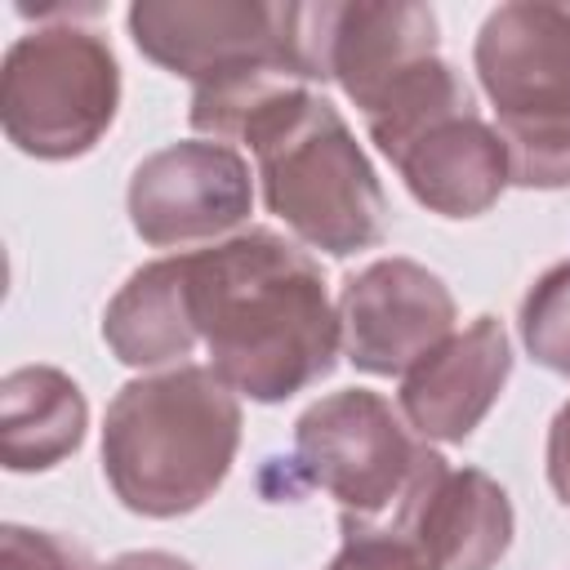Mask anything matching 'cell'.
I'll return each mask as SVG.
<instances>
[{
	"label": "cell",
	"instance_id": "ffe728a7",
	"mask_svg": "<svg viewBox=\"0 0 570 570\" xmlns=\"http://www.w3.org/2000/svg\"><path fill=\"white\" fill-rule=\"evenodd\" d=\"M548 485L570 508V401L557 410L548 428Z\"/></svg>",
	"mask_w": 570,
	"mask_h": 570
},
{
	"label": "cell",
	"instance_id": "277c9868",
	"mask_svg": "<svg viewBox=\"0 0 570 570\" xmlns=\"http://www.w3.org/2000/svg\"><path fill=\"white\" fill-rule=\"evenodd\" d=\"M120 107L111 45L76 22H45L18 36L0 67L4 138L36 160H76L98 147Z\"/></svg>",
	"mask_w": 570,
	"mask_h": 570
},
{
	"label": "cell",
	"instance_id": "e0dca14e",
	"mask_svg": "<svg viewBox=\"0 0 570 570\" xmlns=\"http://www.w3.org/2000/svg\"><path fill=\"white\" fill-rule=\"evenodd\" d=\"M521 343L543 370L570 379V263L548 267L521 298Z\"/></svg>",
	"mask_w": 570,
	"mask_h": 570
},
{
	"label": "cell",
	"instance_id": "52a82bcc",
	"mask_svg": "<svg viewBox=\"0 0 570 570\" xmlns=\"http://www.w3.org/2000/svg\"><path fill=\"white\" fill-rule=\"evenodd\" d=\"M134 45L196 89L254 71H294L285 4L263 0H138L129 9Z\"/></svg>",
	"mask_w": 570,
	"mask_h": 570
},
{
	"label": "cell",
	"instance_id": "4fadbf2b",
	"mask_svg": "<svg viewBox=\"0 0 570 570\" xmlns=\"http://www.w3.org/2000/svg\"><path fill=\"white\" fill-rule=\"evenodd\" d=\"M387 160L405 178L410 196L441 218H476L512 183L508 147L476 107L428 120Z\"/></svg>",
	"mask_w": 570,
	"mask_h": 570
},
{
	"label": "cell",
	"instance_id": "6da1fadb",
	"mask_svg": "<svg viewBox=\"0 0 570 570\" xmlns=\"http://www.w3.org/2000/svg\"><path fill=\"white\" fill-rule=\"evenodd\" d=\"M191 316L209 370L258 405L289 401L338 365V307L312 254L272 227H245L187 254Z\"/></svg>",
	"mask_w": 570,
	"mask_h": 570
},
{
	"label": "cell",
	"instance_id": "8992f818",
	"mask_svg": "<svg viewBox=\"0 0 570 570\" xmlns=\"http://www.w3.org/2000/svg\"><path fill=\"white\" fill-rule=\"evenodd\" d=\"M298 80H334L361 116L419 62L441 58L436 13L410 0H321L285 4Z\"/></svg>",
	"mask_w": 570,
	"mask_h": 570
},
{
	"label": "cell",
	"instance_id": "8fae6325",
	"mask_svg": "<svg viewBox=\"0 0 570 570\" xmlns=\"http://www.w3.org/2000/svg\"><path fill=\"white\" fill-rule=\"evenodd\" d=\"M494 120L570 111V0L499 4L472 49Z\"/></svg>",
	"mask_w": 570,
	"mask_h": 570
},
{
	"label": "cell",
	"instance_id": "7a4b0ae2",
	"mask_svg": "<svg viewBox=\"0 0 570 570\" xmlns=\"http://www.w3.org/2000/svg\"><path fill=\"white\" fill-rule=\"evenodd\" d=\"M240 450V401L209 365L125 383L102 419V476L138 517H187L227 481Z\"/></svg>",
	"mask_w": 570,
	"mask_h": 570
},
{
	"label": "cell",
	"instance_id": "44dd1931",
	"mask_svg": "<svg viewBox=\"0 0 570 570\" xmlns=\"http://www.w3.org/2000/svg\"><path fill=\"white\" fill-rule=\"evenodd\" d=\"M98 570H196V566L174 557V552H125V557H116Z\"/></svg>",
	"mask_w": 570,
	"mask_h": 570
},
{
	"label": "cell",
	"instance_id": "9c48e42d",
	"mask_svg": "<svg viewBox=\"0 0 570 570\" xmlns=\"http://www.w3.org/2000/svg\"><path fill=\"white\" fill-rule=\"evenodd\" d=\"M450 285L414 258H379L347 276L338 294L343 352L365 374H405L454 334Z\"/></svg>",
	"mask_w": 570,
	"mask_h": 570
},
{
	"label": "cell",
	"instance_id": "7c38bea8",
	"mask_svg": "<svg viewBox=\"0 0 570 570\" xmlns=\"http://www.w3.org/2000/svg\"><path fill=\"white\" fill-rule=\"evenodd\" d=\"M512 374V343L499 316H476L468 330H454L419 365L401 374V419L423 441L459 445L494 410Z\"/></svg>",
	"mask_w": 570,
	"mask_h": 570
},
{
	"label": "cell",
	"instance_id": "3957f363",
	"mask_svg": "<svg viewBox=\"0 0 570 570\" xmlns=\"http://www.w3.org/2000/svg\"><path fill=\"white\" fill-rule=\"evenodd\" d=\"M263 205L312 249L347 258L387 236V196L338 107L307 85L276 89L240 129Z\"/></svg>",
	"mask_w": 570,
	"mask_h": 570
},
{
	"label": "cell",
	"instance_id": "2e32d148",
	"mask_svg": "<svg viewBox=\"0 0 570 570\" xmlns=\"http://www.w3.org/2000/svg\"><path fill=\"white\" fill-rule=\"evenodd\" d=\"M494 129L508 147V169L517 187H534V191L570 187V111L494 120Z\"/></svg>",
	"mask_w": 570,
	"mask_h": 570
},
{
	"label": "cell",
	"instance_id": "9a60e30c",
	"mask_svg": "<svg viewBox=\"0 0 570 570\" xmlns=\"http://www.w3.org/2000/svg\"><path fill=\"white\" fill-rule=\"evenodd\" d=\"M89 428L85 392L53 365H18L0 379V463L49 472L80 450Z\"/></svg>",
	"mask_w": 570,
	"mask_h": 570
},
{
	"label": "cell",
	"instance_id": "ba28073f",
	"mask_svg": "<svg viewBox=\"0 0 570 570\" xmlns=\"http://www.w3.org/2000/svg\"><path fill=\"white\" fill-rule=\"evenodd\" d=\"M125 205L134 232L156 249L227 240L254 209L249 160L214 138L160 147L134 169Z\"/></svg>",
	"mask_w": 570,
	"mask_h": 570
},
{
	"label": "cell",
	"instance_id": "5bb4252c",
	"mask_svg": "<svg viewBox=\"0 0 570 570\" xmlns=\"http://www.w3.org/2000/svg\"><path fill=\"white\" fill-rule=\"evenodd\" d=\"M102 338L111 356L129 370H156V365L183 361L200 338L196 316H191L187 254L138 267L107 303Z\"/></svg>",
	"mask_w": 570,
	"mask_h": 570
},
{
	"label": "cell",
	"instance_id": "30bf717a",
	"mask_svg": "<svg viewBox=\"0 0 570 570\" xmlns=\"http://www.w3.org/2000/svg\"><path fill=\"white\" fill-rule=\"evenodd\" d=\"M512 499L481 468H450L436 450L383 530L405 534L428 570H494L512 543Z\"/></svg>",
	"mask_w": 570,
	"mask_h": 570
},
{
	"label": "cell",
	"instance_id": "ac0fdd59",
	"mask_svg": "<svg viewBox=\"0 0 570 570\" xmlns=\"http://www.w3.org/2000/svg\"><path fill=\"white\" fill-rule=\"evenodd\" d=\"M0 570H94V561L67 534L4 525L0 530Z\"/></svg>",
	"mask_w": 570,
	"mask_h": 570
},
{
	"label": "cell",
	"instance_id": "d6986e66",
	"mask_svg": "<svg viewBox=\"0 0 570 570\" xmlns=\"http://www.w3.org/2000/svg\"><path fill=\"white\" fill-rule=\"evenodd\" d=\"M325 570H428L419 548L383 525H343V548Z\"/></svg>",
	"mask_w": 570,
	"mask_h": 570
},
{
	"label": "cell",
	"instance_id": "5b68a950",
	"mask_svg": "<svg viewBox=\"0 0 570 570\" xmlns=\"http://www.w3.org/2000/svg\"><path fill=\"white\" fill-rule=\"evenodd\" d=\"M298 472L338 499V525H387L432 459L401 414L370 387H343L294 423Z\"/></svg>",
	"mask_w": 570,
	"mask_h": 570
}]
</instances>
